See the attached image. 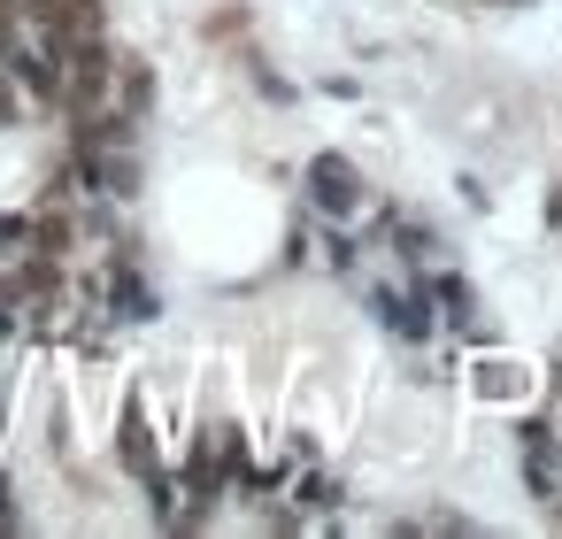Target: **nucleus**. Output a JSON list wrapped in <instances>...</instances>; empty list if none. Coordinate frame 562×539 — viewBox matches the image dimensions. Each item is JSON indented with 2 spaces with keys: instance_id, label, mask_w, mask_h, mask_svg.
<instances>
[{
  "instance_id": "f03ea898",
  "label": "nucleus",
  "mask_w": 562,
  "mask_h": 539,
  "mask_svg": "<svg viewBox=\"0 0 562 539\" xmlns=\"http://www.w3.org/2000/svg\"><path fill=\"white\" fill-rule=\"evenodd\" d=\"M316 201H324V209H339V216H347V209H355V201H362V178H355V170H347V162H316Z\"/></svg>"
},
{
  "instance_id": "f257e3e1",
  "label": "nucleus",
  "mask_w": 562,
  "mask_h": 539,
  "mask_svg": "<svg viewBox=\"0 0 562 539\" xmlns=\"http://www.w3.org/2000/svg\"><path fill=\"white\" fill-rule=\"evenodd\" d=\"M470 385H477V401H531V370L524 362H508V355H485L477 370H470Z\"/></svg>"
}]
</instances>
